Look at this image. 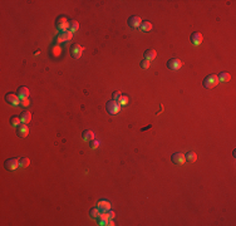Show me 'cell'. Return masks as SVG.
Returning a JSON list of instances; mask_svg holds the SVG:
<instances>
[{
    "label": "cell",
    "instance_id": "6da1fadb",
    "mask_svg": "<svg viewBox=\"0 0 236 226\" xmlns=\"http://www.w3.org/2000/svg\"><path fill=\"white\" fill-rule=\"evenodd\" d=\"M56 30H59L60 33H65L69 30V26H70V21L67 20L65 16H59L56 19Z\"/></svg>",
    "mask_w": 236,
    "mask_h": 226
},
{
    "label": "cell",
    "instance_id": "7a4b0ae2",
    "mask_svg": "<svg viewBox=\"0 0 236 226\" xmlns=\"http://www.w3.org/2000/svg\"><path fill=\"white\" fill-rule=\"evenodd\" d=\"M202 84H203L205 88L211 89V88H213V87H216V85L218 84V79H217V77H216L215 74H210V75L205 77Z\"/></svg>",
    "mask_w": 236,
    "mask_h": 226
},
{
    "label": "cell",
    "instance_id": "3957f363",
    "mask_svg": "<svg viewBox=\"0 0 236 226\" xmlns=\"http://www.w3.org/2000/svg\"><path fill=\"white\" fill-rule=\"evenodd\" d=\"M105 109H107V112L109 113V114H112V116H114V114H118L119 112H121V105L118 104V102L117 100H109V102H107V104H105Z\"/></svg>",
    "mask_w": 236,
    "mask_h": 226
},
{
    "label": "cell",
    "instance_id": "277c9868",
    "mask_svg": "<svg viewBox=\"0 0 236 226\" xmlns=\"http://www.w3.org/2000/svg\"><path fill=\"white\" fill-rule=\"evenodd\" d=\"M4 166L9 171H15V170H18V167H20V159H18V158L6 159L5 163H4Z\"/></svg>",
    "mask_w": 236,
    "mask_h": 226
},
{
    "label": "cell",
    "instance_id": "5b68a950",
    "mask_svg": "<svg viewBox=\"0 0 236 226\" xmlns=\"http://www.w3.org/2000/svg\"><path fill=\"white\" fill-rule=\"evenodd\" d=\"M182 65H183L182 60H180V59H177V58H172V59H169V60L167 62V68L171 69V70H178Z\"/></svg>",
    "mask_w": 236,
    "mask_h": 226
},
{
    "label": "cell",
    "instance_id": "8992f818",
    "mask_svg": "<svg viewBox=\"0 0 236 226\" xmlns=\"http://www.w3.org/2000/svg\"><path fill=\"white\" fill-rule=\"evenodd\" d=\"M70 54H72V56L75 58V59L80 58L82 54H83V46L79 45V44H73V45H72V49H70Z\"/></svg>",
    "mask_w": 236,
    "mask_h": 226
},
{
    "label": "cell",
    "instance_id": "52a82bcc",
    "mask_svg": "<svg viewBox=\"0 0 236 226\" xmlns=\"http://www.w3.org/2000/svg\"><path fill=\"white\" fill-rule=\"evenodd\" d=\"M5 100H6V103H9L10 105H14V107L20 104V98L15 94H11V93L5 95Z\"/></svg>",
    "mask_w": 236,
    "mask_h": 226
},
{
    "label": "cell",
    "instance_id": "ba28073f",
    "mask_svg": "<svg viewBox=\"0 0 236 226\" xmlns=\"http://www.w3.org/2000/svg\"><path fill=\"white\" fill-rule=\"evenodd\" d=\"M16 134H18L19 137H21V138L28 137V134H29V128H28V126H26L25 123H21L20 126H18V127H16Z\"/></svg>",
    "mask_w": 236,
    "mask_h": 226
},
{
    "label": "cell",
    "instance_id": "9c48e42d",
    "mask_svg": "<svg viewBox=\"0 0 236 226\" xmlns=\"http://www.w3.org/2000/svg\"><path fill=\"white\" fill-rule=\"evenodd\" d=\"M127 23H128V25H129L131 28L136 29V28H139V26H141L142 20H141V18H139V16L134 15V16H131V18L127 20Z\"/></svg>",
    "mask_w": 236,
    "mask_h": 226
},
{
    "label": "cell",
    "instance_id": "30bf717a",
    "mask_svg": "<svg viewBox=\"0 0 236 226\" xmlns=\"http://www.w3.org/2000/svg\"><path fill=\"white\" fill-rule=\"evenodd\" d=\"M171 159H172V162H173L174 164H183V163L186 162V159H185V154L181 153V152H176V153H173Z\"/></svg>",
    "mask_w": 236,
    "mask_h": 226
},
{
    "label": "cell",
    "instance_id": "8fae6325",
    "mask_svg": "<svg viewBox=\"0 0 236 226\" xmlns=\"http://www.w3.org/2000/svg\"><path fill=\"white\" fill-rule=\"evenodd\" d=\"M202 40H203V36H202L201 33L195 31V33L191 34V43H192L193 45H200V44L202 43Z\"/></svg>",
    "mask_w": 236,
    "mask_h": 226
},
{
    "label": "cell",
    "instance_id": "7c38bea8",
    "mask_svg": "<svg viewBox=\"0 0 236 226\" xmlns=\"http://www.w3.org/2000/svg\"><path fill=\"white\" fill-rule=\"evenodd\" d=\"M72 38H73V33H72L70 30H68V31H65V33H60V34L58 35V38H56V41H58V43H63V41L70 40Z\"/></svg>",
    "mask_w": 236,
    "mask_h": 226
},
{
    "label": "cell",
    "instance_id": "4fadbf2b",
    "mask_svg": "<svg viewBox=\"0 0 236 226\" xmlns=\"http://www.w3.org/2000/svg\"><path fill=\"white\" fill-rule=\"evenodd\" d=\"M97 207L103 212V211H108L110 210V203L107 201V200H100L97 202Z\"/></svg>",
    "mask_w": 236,
    "mask_h": 226
},
{
    "label": "cell",
    "instance_id": "5bb4252c",
    "mask_svg": "<svg viewBox=\"0 0 236 226\" xmlns=\"http://www.w3.org/2000/svg\"><path fill=\"white\" fill-rule=\"evenodd\" d=\"M29 94H30V90L28 89V87H20V88L18 89V97H19L20 99L28 98Z\"/></svg>",
    "mask_w": 236,
    "mask_h": 226
},
{
    "label": "cell",
    "instance_id": "9a60e30c",
    "mask_svg": "<svg viewBox=\"0 0 236 226\" xmlns=\"http://www.w3.org/2000/svg\"><path fill=\"white\" fill-rule=\"evenodd\" d=\"M82 137L85 142H90L92 139H94V132L92 129H85L83 133H82Z\"/></svg>",
    "mask_w": 236,
    "mask_h": 226
},
{
    "label": "cell",
    "instance_id": "2e32d148",
    "mask_svg": "<svg viewBox=\"0 0 236 226\" xmlns=\"http://www.w3.org/2000/svg\"><path fill=\"white\" fill-rule=\"evenodd\" d=\"M216 77H217V79H218L220 83H227V82L231 79V75H230L228 73H226V72H221V73H218V75H216Z\"/></svg>",
    "mask_w": 236,
    "mask_h": 226
},
{
    "label": "cell",
    "instance_id": "e0dca14e",
    "mask_svg": "<svg viewBox=\"0 0 236 226\" xmlns=\"http://www.w3.org/2000/svg\"><path fill=\"white\" fill-rule=\"evenodd\" d=\"M156 55H157V53H156V50L154 49H147L146 51H144V59H147V60H153L154 58H156Z\"/></svg>",
    "mask_w": 236,
    "mask_h": 226
},
{
    "label": "cell",
    "instance_id": "ac0fdd59",
    "mask_svg": "<svg viewBox=\"0 0 236 226\" xmlns=\"http://www.w3.org/2000/svg\"><path fill=\"white\" fill-rule=\"evenodd\" d=\"M20 119H21V123H29L31 121V113L30 112H23L21 116H20Z\"/></svg>",
    "mask_w": 236,
    "mask_h": 226
},
{
    "label": "cell",
    "instance_id": "d6986e66",
    "mask_svg": "<svg viewBox=\"0 0 236 226\" xmlns=\"http://www.w3.org/2000/svg\"><path fill=\"white\" fill-rule=\"evenodd\" d=\"M185 159L192 163V162H195V161L197 159V154H196L195 152H192V151H191V152H187V153L185 154Z\"/></svg>",
    "mask_w": 236,
    "mask_h": 226
},
{
    "label": "cell",
    "instance_id": "ffe728a7",
    "mask_svg": "<svg viewBox=\"0 0 236 226\" xmlns=\"http://www.w3.org/2000/svg\"><path fill=\"white\" fill-rule=\"evenodd\" d=\"M152 23H149V21H142V24H141V26H139V29L142 30V31H149V30H152Z\"/></svg>",
    "mask_w": 236,
    "mask_h": 226
},
{
    "label": "cell",
    "instance_id": "44dd1931",
    "mask_svg": "<svg viewBox=\"0 0 236 226\" xmlns=\"http://www.w3.org/2000/svg\"><path fill=\"white\" fill-rule=\"evenodd\" d=\"M10 123H11L13 127H18V126L21 124V119H20V117H18V116H13V117L10 118Z\"/></svg>",
    "mask_w": 236,
    "mask_h": 226
},
{
    "label": "cell",
    "instance_id": "7402d4cb",
    "mask_svg": "<svg viewBox=\"0 0 236 226\" xmlns=\"http://www.w3.org/2000/svg\"><path fill=\"white\" fill-rule=\"evenodd\" d=\"M100 212H102V211H100L97 206H95V207H92V208L89 210V215H90L92 217H94V218H97V217L100 215Z\"/></svg>",
    "mask_w": 236,
    "mask_h": 226
},
{
    "label": "cell",
    "instance_id": "603a6c76",
    "mask_svg": "<svg viewBox=\"0 0 236 226\" xmlns=\"http://www.w3.org/2000/svg\"><path fill=\"white\" fill-rule=\"evenodd\" d=\"M78 29H79V23H78V21H75V20H72V21H70L69 30H70L72 33H74V31H77Z\"/></svg>",
    "mask_w": 236,
    "mask_h": 226
},
{
    "label": "cell",
    "instance_id": "cb8c5ba5",
    "mask_svg": "<svg viewBox=\"0 0 236 226\" xmlns=\"http://www.w3.org/2000/svg\"><path fill=\"white\" fill-rule=\"evenodd\" d=\"M30 164V159L28 158V157H23V158H20V167H28Z\"/></svg>",
    "mask_w": 236,
    "mask_h": 226
},
{
    "label": "cell",
    "instance_id": "d4e9b609",
    "mask_svg": "<svg viewBox=\"0 0 236 226\" xmlns=\"http://www.w3.org/2000/svg\"><path fill=\"white\" fill-rule=\"evenodd\" d=\"M117 102H118V104L122 107V105H126V104L128 103V98H127L126 95H122V97H121V98H119Z\"/></svg>",
    "mask_w": 236,
    "mask_h": 226
},
{
    "label": "cell",
    "instance_id": "484cf974",
    "mask_svg": "<svg viewBox=\"0 0 236 226\" xmlns=\"http://www.w3.org/2000/svg\"><path fill=\"white\" fill-rule=\"evenodd\" d=\"M149 65H151V63H149V60H147V59H143V60L141 62V68H143V69H148Z\"/></svg>",
    "mask_w": 236,
    "mask_h": 226
},
{
    "label": "cell",
    "instance_id": "4316f807",
    "mask_svg": "<svg viewBox=\"0 0 236 226\" xmlns=\"http://www.w3.org/2000/svg\"><path fill=\"white\" fill-rule=\"evenodd\" d=\"M99 143H100L99 141H97V139H92V141H90V148H92V149L98 148V147H99Z\"/></svg>",
    "mask_w": 236,
    "mask_h": 226
},
{
    "label": "cell",
    "instance_id": "83f0119b",
    "mask_svg": "<svg viewBox=\"0 0 236 226\" xmlns=\"http://www.w3.org/2000/svg\"><path fill=\"white\" fill-rule=\"evenodd\" d=\"M20 104H21L23 107H28V105L30 104L29 98H23V99H20Z\"/></svg>",
    "mask_w": 236,
    "mask_h": 226
},
{
    "label": "cell",
    "instance_id": "f1b7e54d",
    "mask_svg": "<svg viewBox=\"0 0 236 226\" xmlns=\"http://www.w3.org/2000/svg\"><path fill=\"white\" fill-rule=\"evenodd\" d=\"M121 97H122V94H121V92H119V90L113 92V100H118Z\"/></svg>",
    "mask_w": 236,
    "mask_h": 226
},
{
    "label": "cell",
    "instance_id": "f546056e",
    "mask_svg": "<svg viewBox=\"0 0 236 226\" xmlns=\"http://www.w3.org/2000/svg\"><path fill=\"white\" fill-rule=\"evenodd\" d=\"M107 212H108V217H109V218H113V217H114V212H113L112 210H108Z\"/></svg>",
    "mask_w": 236,
    "mask_h": 226
}]
</instances>
